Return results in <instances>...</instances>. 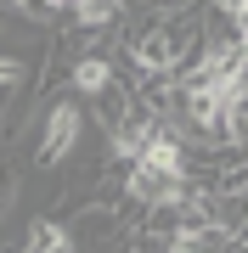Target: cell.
<instances>
[{"mask_svg":"<svg viewBox=\"0 0 248 253\" xmlns=\"http://www.w3.org/2000/svg\"><path fill=\"white\" fill-rule=\"evenodd\" d=\"M85 141V107L74 96H56L40 124V146H34V169H62Z\"/></svg>","mask_w":248,"mask_h":253,"instance_id":"6da1fadb","label":"cell"},{"mask_svg":"<svg viewBox=\"0 0 248 253\" xmlns=\"http://www.w3.org/2000/svg\"><path fill=\"white\" fill-rule=\"evenodd\" d=\"M68 84H74V96H85V101L107 96L113 84H119V56L113 51H79L74 68H68Z\"/></svg>","mask_w":248,"mask_h":253,"instance_id":"7a4b0ae2","label":"cell"},{"mask_svg":"<svg viewBox=\"0 0 248 253\" xmlns=\"http://www.w3.org/2000/svg\"><path fill=\"white\" fill-rule=\"evenodd\" d=\"M175 191H186V180H169V174H158L152 163H124V203L130 208H152V203H164L175 197Z\"/></svg>","mask_w":248,"mask_h":253,"instance_id":"3957f363","label":"cell"},{"mask_svg":"<svg viewBox=\"0 0 248 253\" xmlns=\"http://www.w3.org/2000/svg\"><path fill=\"white\" fill-rule=\"evenodd\" d=\"M68 225H74L79 248H85V242H96V236H124V225H119V208H113V203H85L79 214L68 219Z\"/></svg>","mask_w":248,"mask_h":253,"instance_id":"277c9868","label":"cell"},{"mask_svg":"<svg viewBox=\"0 0 248 253\" xmlns=\"http://www.w3.org/2000/svg\"><path fill=\"white\" fill-rule=\"evenodd\" d=\"M23 248H28V253H74L79 236H74L68 219H34V225L23 231Z\"/></svg>","mask_w":248,"mask_h":253,"instance_id":"5b68a950","label":"cell"},{"mask_svg":"<svg viewBox=\"0 0 248 253\" xmlns=\"http://www.w3.org/2000/svg\"><path fill=\"white\" fill-rule=\"evenodd\" d=\"M62 17L74 23V28H85V34H91V28H119L124 11L113 6V0H68V11H62Z\"/></svg>","mask_w":248,"mask_h":253,"instance_id":"8992f818","label":"cell"},{"mask_svg":"<svg viewBox=\"0 0 248 253\" xmlns=\"http://www.w3.org/2000/svg\"><path fill=\"white\" fill-rule=\"evenodd\" d=\"M209 6H214V17H220V23H231V17L248 6V0H209Z\"/></svg>","mask_w":248,"mask_h":253,"instance_id":"52a82bcc","label":"cell"},{"mask_svg":"<svg viewBox=\"0 0 248 253\" xmlns=\"http://www.w3.org/2000/svg\"><path fill=\"white\" fill-rule=\"evenodd\" d=\"M113 6H119L124 17H136V11H158V0H113Z\"/></svg>","mask_w":248,"mask_h":253,"instance_id":"ba28073f","label":"cell"}]
</instances>
